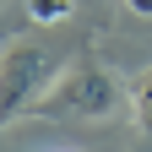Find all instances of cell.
I'll return each instance as SVG.
<instances>
[{"label":"cell","instance_id":"obj_1","mask_svg":"<svg viewBox=\"0 0 152 152\" xmlns=\"http://www.w3.org/2000/svg\"><path fill=\"white\" fill-rule=\"evenodd\" d=\"M120 82L103 71V65H71L54 92L38 109L49 114V120H109V114H120Z\"/></svg>","mask_w":152,"mask_h":152},{"label":"cell","instance_id":"obj_2","mask_svg":"<svg viewBox=\"0 0 152 152\" xmlns=\"http://www.w3.org/2000/svg\"><path fill=\"white\" fill-rule=\"evenodd\" d=\"M49 76H54V54L44 44H6V54H0V125L11 114H22Z\"/></svg>","mask_w":152,"mask_h":152},{"label":"cell","instance_id":"obj_3","mask_svg":"<svg viewBox=\"0 0 152 152\" xmlns=\"http://www.w3.org/2000/svg\"><path fill=\"white\" fill-rule=\"evenodd\" d=\"M130 109H136V125H141V136L152 141V71L136 82V98H130Z\"/></svg>","mask_w":152,"mask_h":152},{"label":"cell","instance_id":"obj_4","mask_svg":"<svg viewBox=\"0 0 152 152\" xmlns=\"http://www.w3.org/2000/svg\"><path fill=\"white\" fill-rule=\"evenodd\" d=\"M71 6H76V0H27V16H33L38 27H49V22H65Z\"/></svg>","mask_w":152,"mask_h":152},{"label":"cell","instance_id":"obj_5","mask_svg":"<svg viewBox=\"0 0 152 152\" xmlns=\"http://www.w3.org/2000/svg\"><path fill=\"white\" fill-rule=\"evenodd\" d=\"M125 6L136 11V16H152V0H125Z\"/></svg>","mask_w":152,"mask_h":152}]
</instances>
